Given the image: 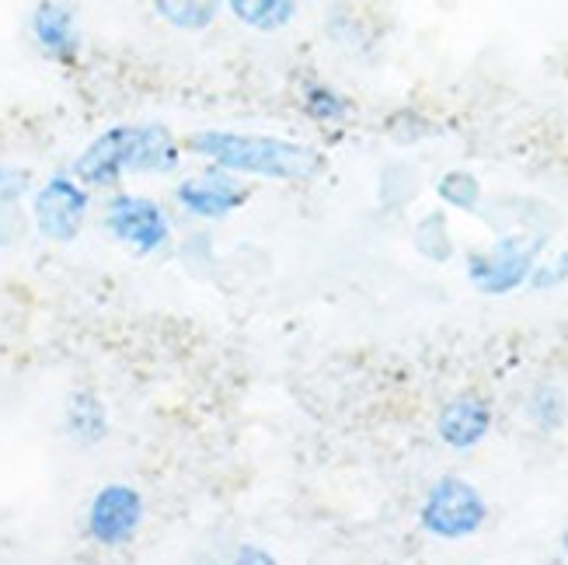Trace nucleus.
I'll return each mask as SVG.
<instances>
[{
	"label": "nucleus",
	"mask_w": 568,
	"mask_h": 565,
	"mask_svg": "<svg viewBox=\"0 0 568 565\" xmlns=\"http://www.w3.org/2000/svg\"><path fill=\"white\" fill-rule=\"evenodd\" d=\"M143 517H146V503H143L140 488L130 482H109L98 488L88 503L84 534L91 545L105 548V552H119L136 542Z\"/></svg>",
	"instance_id": "nucleus-6"
},
{
	"label": "nucleus",
	"mask_w": 568,
	"mask_h": 565,
	"mask_svg": "<svg viewBox=\"0 0 568 565\" xmlns=\"http://www.w3.org/2000/svg\"><path fill=\"white\" fill-rule=\"evenodd\" d=\"M224 8L241 29L276 36L293 24L296 11H301V0H224Z\"/></svg>",
	"instance_id": "nucleus-12"
},
{
	"label": "nucleus",
	"mask_w": 568,
	"mask_h": 565,
	"mask_svg": "<svg viewBox=\"0 0 568 565\" xmlns=\"http://www.w3.org/2000/svg\"><path fill=\"white\" fill-rule=\"evenodd\" d=\"M231 562H237V565H273L276 555H273V552H265V548H258V545H241V548L231 555Z\"/></svg>",
	"instance_id": "nucleus-22"
},
{
	"label": "nucleus",
	"mask_w": 568,
	"mask_h": 565,
	"mask_svg": "<svg viewBox=\"0 0 568 565\" xmlns=\"http://www.w3.org/2000/svg\"><path fill=\"white\" fill-rule=\"evenodd\" d=\"M491 430V405L488 398L467 391V395L450 398L436 415V436L450 451H471Z\"/></svg>",
	"instance_id": "nucleus-10"
},
{
	"label": "nucleus",
	"mask_w": 568,
	"mask_h": 565,
	"mask_svg": "<svg viewBox=\"0 0 568 565\" xmlns=\"http://www.w3.org/2000/svg\"><path fill=\"white\" fill-rule=\"evenodd\" d=\"M301 109L307 119H314L317 127H342L353 115V102L338 88L325 81H304L301 88Z\"/></svg>",
	"instance_id": "nucleus-14"
},
{
	"label": "nucleus",
	"mask_w": 568,
	"mask_h": 565,
	"mask_svg": "<svg viewBox=\"0 0 568 565\" xmlns=\"http://www.w3.org/2000/svg\"><path fill=\"white\" fill-rule=\"evenodd\" d=\"M29 36L39 57L57 67H78L84 57L81 18L67 0H36V8L29 11Z\"/></svg>",
	"instance_id": "nucleus-8"
},
{
	"label": "nucleus",
	"mask_w": 568,
	"mask_h": 565,
	"mask_svg": "<svg viewBox=\"0 0 568 565\" xmlns=\"http://www.w3.org/2000/svg\"><path fill=\"white\" fill-rule=\"evenodd\" d=\"M151 11L161 24L185 36H200L220 21L224 14V0H151Z\"/></svg>",
	"instance_id": "nucleus-13"
},
{
	"label": "nucleus",
	"mask_w": 568,
	"mask_h": 565,
	"mask_svg": "<svg viewBox=\"0 0 568 565\" xmlns=\"http://www.w3.org/2000/svg\"><path fill=\"white\" fill-rule=\"evenodd\" d=\"M568 415V402H565V391L555 384H537L527 398V420L540 430V433H555L561 430Z\"/></svg>",
	"instance_id": "nucleus-16"
},
{
	"label": "nucleus",
	"mask_w": 568,
	"mask_h": 565,
	"mask_svg": "<svg viewBox=\"0 0 568 565\" xmlns=\"http://www.w3.org/2000/svg\"><path fill=\"white\" fill-rule=\"evenodd\" d=\"M377 195H381V203L387 210L408 206L415 195H418V171L412 164H390V168H384L381 171V189H377Z\"/></svg>",
	"instance_id": "nucleus-18"
},
{
	"label": "nucleus",
	"mask_w": 568,
	"mask_h": 565,
	"mask_svg": "<svg viewBox=\"0 0 568 565\" xmlns=\"http://www.w3.org/2000/svg\"><path fill=\"white\" fill-rule=\"evenodd\" d=\"M545 244L548 231H509L488 249L467 255V280L485 297H506V293L527 286Z\"/></svg>",
	"instance_id": "nucleus-3"
},
{
	"label": "nucleus",
	"mask_w": 568,
	"mask_h": 565,
	"mask_svg": "<svg viewBox=\"0 0 568 565\" xmlns=\"http://www.w3.org/2000/svg\"><path fill=\"white\" fill-rule=\"evenodd\" d=\"M436 133L439 130L433 127V122L423 112H415V109H398L387 119V137L394 143H418V140L436 137Z\"/></svg>",
	"instance_id": "nucleus-19"
},
{
	"label": "nucleus",
	"mask_w": 568,
	"mask_h": 565,
	"mask_svg": "<svg viewBox=\"0 0 568 565\" xmlns=\"http://www.w3.org/2000/svg\"><path fill=\"white\" fill-rule=\"evenodd\" d=\"M63 430L78 447H98L109 436V408L102 395L91 387H78L67 395L63 405Z\"/></svg>",
	"instance_id": "nucleus-11"
},
{
	"label": "nucleus",
	"mask_w": 568,
	"mask_h": 565,
	"mask_svg": "<svg viewBox=\"0 0 568 565\" xmlns=\"http://www.w3.org/2000/svg\"><path fill=\"white\" fill-rule=\"evenodd\" d=\"M182 164V143L161 122H119L98 133L73 161L88 189L115 192L126 175H171Z\"/></svg>",
	"instance_id": "nucleus-1"
},
{
	"label": "nucleus",
	"mask_w": 568,
	"mask_h": 565,
	"mask_svg": "<svg viewBox=\"0 0 568 565\" xmlns=\"http://www.w3.org/2000/svg\"><path fill=\"white\" fill-rule=\"evenodd\" d=\"M436 195L450 210H464V213H478L481 210V182L464 168H454V171H447V175H439Z\"/></svg>",
	"instance_id": "nucleus-17"
},
{
	"label": "nucleus",
	"mask_w": 568,
	"mask_h": 565,
	"mask_svg": "<svg viewBox=\"0 0 568 565\" xmlns=\"http://www.w3.org/2000/svg\"><path fill=\"white\" fill-rule=\"evenodd\" d=\"M175 200L195 220H224L248 203V189H244L231 171L210 168L203 175H192V179L179 182Z\"/></svg>",
	"instance_id": "nucleus-9"
},
{
	"label": "nucleus",
	"mask_w": 568,
	"mask_h": 565,
	"mask_svg": "<svg viewBox=\"0 0 568 565\" xmlns=\"http://www.w3.org/2000/svg\"><path fill=\"white\" fill-rule=\"evenodd\" d=\"M488 521V503L460 475H443L429 485V493L418 506V524L426 534L439 537V542H464L485 527Z\"/></svg>",
	"instance_id": "nucleus-4"
},
{
	"label": "nucleus",
	"mask_w": 568,
	"mask_h": 565,
	"mask_svg": "<svg viewBox=\"0 0 568 565\" xmlns=\"http://www.w3.org/2000/svg\"><path fill=\"white\" fill-rule=\"evenodd\" d=\"M527 283H530L534 290H555V286L568 283V252H561V255L551 259V262H537Z\"/></svg>",
	"instance_id": "nucleus-20"
},
{
	"label": "nucleus",
	"mask_w": 568,
	"mask_h": 565,
	"mask_svg": "<svg viewBox=\"0 0 568 565\" xmlns=\"http://www.w3.org/2000/svg\"><path fill=\"white\" fill-rule=\"evenodd\" d=\"M415 252L429 259V262H447L454 255V234H450V220L447 213H426L415 224Z\"/></svg>",
	"instance_id": "nucleus-15"
},
{
	"label": "nucleus",
	"mask_w": 568,
	"mask_h": 565,
	"mask_svg": "<svg viewBox=\"0 0 568 565\" xmlns=\"http://www.w3.org/2000/svg\"><path fill=\"white\" fill-rule=\"evenodd\" d=\"M189 151L224 168L231 175L268 179V182H314L325 171V154L317 147L296 143L268 133H237V130H200L189 137Z\"/></svg>",
	"instance_id": "nucleus-2"
},
{
	"label": "nucleus",
	"mask_w": 568,
	"mask_h": 565,
	"mask_svg": "<svg viewBox=\"0 0 568 565\" xmlns=\"http://www.w3.org/2000/svg\"><path fill=\"white\" fill-rule=\"evenodd\" d=\"M91 189L73 175L57 171L32 192V224L36 234L49 244H73L88 224Z\"/></svg>",
	"instance_id": "nucleus-5"
},
{
	"label": "nucleus",
	"mask_w": 568,
	"mask_h": 565,
	"mask_svg": "<svg viewBox=\"0 0 568 565\" xmlns=\"http://www.w3.org/2000/svg\"><path fill=\"white\" fill-rule=\"evenodd\" d=\"M561 552H565V555H568V527H565V531H561Z\"/></svg>",
	"instance_id": "nucleus-23"
},
{
	"label": "nucleus",
	"mask_w": 568,
	"mask_h": 565,
	"mask_svg": "<svg viewBox=\"0 0 568 565\" xmlns=\"http://www.w3.org/2000/svg\"><path fill=\"white\" fill-rule=\"evenodd\" d=\"M32 179L24 168H14V164H0V206H14L24 192H29Z\"/></svg>",
	"instance_id": "nucleus-21"
},
{
	"label": "nucleus",
	"mask_w": 568,
	"mask_h": 565,
	"mask_svg": "<svg viewBox=\"0 0 568 565\" xmlns=\"http://www.w3.org/2000/svg\"><path fill=\"white\" fill-rule=\"evenodd\" d=\"M102 224L119 244H126L136 255H154L168 249L171 241V220L164 206L140 192H115L105 203Z\"/></svg>",
	"instance_id": "nucleus-7"
}]
</instances>
